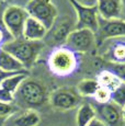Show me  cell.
Masks as SVG:
<instances>
[{"label": "cell", "instance_id": "cell-1", "mask_svg": "<svg viewBox=\"0 0 125 126\" xmlns=\"http://www.w3.org/2000/svg\"><path fill=\"white\" fill-rule=\"evenodd\" d=\"M47 100L45 87L37 80L26 78L20 84L14 93V104L24 108L25 110H34L37 106L43 105Z\"/></svg>", "mask_w": 125, "mask_h": 126}, {"label": "cell", "instance_id": "cell-2", "mask_svg": "<svg viewBox=\"0 0 125 126\" xmlns=\"http://www.w3.org/2000/svg\"><path fill=\"white\" fill-rule=\"evenodd\" d=\"M43 48L42 42H30L24 38H18L6 42L1 46V49L6 50L23 65L28 70L36 60L37 55Z\"/></svg>", "mask_w": 125, "mask_h": 126}, {"label": "cell", "instance_id": "cell-3", "mask_svg": "<svg viewBox=\"0 0 125 126\" xmlns=\"http://www.w3.org/2000/svg\"><path fill=\"white\" fill-rule=\"evenodd\" d=\"M24 9L29 16L41 22L47 31L54 26L57 19V9L52 0H29Z\"/></svg>", "mask_w": 125, "mask_h": 126}, {"label": "cell", "instance_id": "cell-4", "mask_svg": "<svg viewBox=\"0 0 125 126\" xmlns=\"http://www.w3.org/2000/svg\"><path fill=\"white\" fill-rule=\"evenodd\" d=\"M28 18V12L20 6H10L4 10L2 16L3 24L13 40L23 38V29Z\"/></svg>", "mask_w": 125, "mask_h": 126}, {"label": "cell", "instance_id": "cell-5", "mask_svg": "<svg viewBox=\"0 0 125 126\" xmlns=\"http://www.w3.org/2000/svg\"><path fill=\"white\" fill-rule=\"evenodd\" d=\"M97 38L95 33L87 29H75L69 33L66 40V44L70 49L79 53H87L91 52L94 48Z\"/></svg>", "mask_w": 125, "mask_h": 126}, {"label": "cell", "instance_id": "cell-6", "mask_svg": "<svg viewBox=\"0 0 125 126\" xmlns=\"http://www.w3.org/2000/svg\"><path fill=\"white\" fill-rule=\"evenodd\" d=\"M77 14L76 29H87L97 33L99 28V13L97 7H85L79 4L75 0H69Z\"/></svg>", "mask_w": 125, "mask_h": 126}, {"label": "cell", "instance_id": "cell-7", "mask_svg": "<svg viewBox=\"0 0 125 126\" xmlns=\"http://www.w3.org/2000/svg\"><path fill=\"white\" fill-rule=\"evenodd\" d=\"M50 69L57 75H68L76 66L75 55L66 48L56 49L49 58Z\"/></svg>", "mask_w": 125, "mask_h": 126}, {"label": "cell", "instance_id": "cell-8", "mask_svg": "<svg viewBox=\"0 0 125 126\" xmlns=\"http://www.w3.org/2000/svg\"><path fill=\"white\" fill-rule=\"evenodd\" d=\"M116 37H125V20L123 19L104 20L99 16V28L95 33V38L101 42Z\"/></svg>", "mask_w": 125, "mask_h": 126}, {"label": "cell", "instance_id": "cell-9", "mask_svg": "<svg viewBox=\"0 0 125 126\" xmlns=\"http://www.w3.org/2000/svg\"><path fill=\"white\" fill-rule=\"evenodd\" d=\"M49 101L53 108H55L56 110L68 111L73 110L78 105L80 98L77 91L70 89H58L52 93Z\"/></svg>", "mask_w": 125, "mask_h": 126}, {"label": "cell", "instance_id": "cell-10", "mask_svg": "<svg viewBox=\"0 0 125 126\" xmlns=\"http://www.w3.org/2000/svg\"><path fill=\"white\" fill-rule=\"evenodd\" d=\"M92 105L97 113V117L100 118L107 126H116L122 121V109L111 101Z\"/></svg>", "mask_w": 125, "mask_h": 126}, {"label": "cell", "instance_id": "cell-11", "mask_svg": "<svg viewBox=\"0 0 125 126\" xmlns=\"http://www.w3.org/2000/svg\"><path fill=\"white\" fill-rule=\"evenodd\" d=\"M97 9L99 16L104 20L123 18V4L121 0H98Z\"/></svg>", "mask_w": 125, "mask_h": 126}, {"label": "cell", "instance_id": "cell-12", "mask_svg": "<svg viewBox=\"0 0 125 126\" xmlns=\"http://www.w3.org/2000/svg\"><path fill=\"white\" fill-rule=\"evenodd\" d=\"M48 31L41 22L29 16L23 29V38L30 42H41L47 35Z\"/></svg>", "mask_w": 125, "mask_h": 126}, {"label": "cell", "instance_id": "cell-13", "mask_svg": "<svg viewBox=\"0 0 125 126\" xmlns=\"http://www.w3.org/2000/svg\"><path fill=\"white\" fill-rule=\"evenodd\" d=\"M0 69L11 72L28 71L20 62H18L12 55H10L1 48H0Z\"/></svg>", "mask_w": 125, "mask_h": 126}, {"label": "cell", "instance_id": "cell-14", "mask_svg": "<svg viewBox=\"0 0 125 126\" xmlns=\"http://www.w3.org/2000/svg\"><path fill=\"white\" fill-rule=\"evenodd\" d=\"M41 122V116L35 110H25L21 114L14 116L13 126H37Z\"/></svg>", "mask_w": 125, "mask_h": 126}, {"label": "cell", "instance_id": "cell-15", "mask_svg": "<svg viewBox=\"0 0 125 126\" xmlns=\"http://www.w3.org/2000/svg\"><path fill=\"white\" fill-rule=\"evenodd\" d=\"M94 117H97V113L92 104L83 103L79 106L76 115L77 126H87Z\"/></svg>", "mask_w": 125, "mask_h": 126}, {"label": "cell", "instance_id": "cell-16", "mask_svg": "<svg viewBox=\"0 0 125 126\" xmlns=\"http://www.w3.org/2000/svg\"><path fill=\"white\" fill-rule=\"evenodd\" d=\"M28 77H29L28 71L16 74V75H14V76L9 77L8 79L2 81L1 83H0V88L4 89V90H7L8 92H10V93H12L14 95V93H16V90L19 89V87H20V84L22 83Z\"/></svg>", "mask_w": 125, "mask_h": 126}, {"label": "cell", "instance_id": "cell-17", "mask_svg": "<svg viewBox=\"0 0 125 126\" xmlns=\"http://www.w3.org/2000/svg\"><path fill=\"white\" fill-rule=\"evenodd\" d=\"M98 82H99L101 87H104V88L109 89L111 92L114 91L116 88H119L122 83V81L113 72L109 71V70H105V71L101 72Z\"/></svg>", "mask_w": 125, "mask_h": 126}, {"label": "cell", "instance_id": "cell-18", "mask_svg": "<svg viewBox=\"0 0 125 126\" xmlns=\"http://www.w3.org/2000/svg\"><path fill=\"white\" fill-rule=\"evenodd\" d=\"M100 87L99 82L93 79H85L77 84V93L81 96H93Z\"/></svg>", "mask_w": 125, "mask_h": 126}, {"label": "cell", "instance_id": "cell-19", "mask_svg": "<svg viewBox=\"0 0 125 126\" xmlns=\"http://www.w3.org/2000/svg\"><path fill=\"white\" fill-rule=\"evenodd\" d=\"M70 23L69 22H62L53 30V40L55 43L66 42L69 33H70Z\"/></svg>", "mask_w": 125, "mask_h": 126}, {"label": "cell", "instance_id": "cell-20", "mask_svg": "<svg viewBox=\"0 0 125 126\" xmlns=\"http://www.w3.org/2000/svg\"><path fill=\"white\" fill-rule=\"evenodd\" d=\"M111 102L116 104L121 109L125 105V83L122 82L119 88L111 92Z\"/></svg>", "mask_w": 125, "mask_h": 126}, {"label": "cell", "instance_id": "cell-21", "mask_svg": "<svg viewBox=\"0 0 125 126\" xmlns=\"http://www.w3.org/2000/svg\"><path fill=\"white\" fill-rule=\"evenodd\" d=\"M19 108L14 103L0 102V118H8L18 112Z\"/></svg>", "mask_w": 125, "mask_h": 126}, {"label": "cell", "instance_id": "cell-22", "mask_svg": "<svg viewBox=\"0 0 125 126\" xmlns=\"http://www.w3.org/2000/svg\"><path fill=\"white\" fill-rule=\"evenodd\" d=\"M93 98H94V100L97 103L110 102V101H111V91H110L109 89L104 88V87L100 86L99 88H98V90L95 91Z\"/></svg>", "mask_w": 125, "mask_h": 126}, {"label": "cell", "instance_id": "cell-23", "mask_svg": "<svg viewBox=\"0 0 125 126\" xmlns=\"http://www.w3.org/2000/svg\"><path fill=\"white\" fill-rule=\"evenodd\" d=\"M109 71L113 72L123 83H125V63L124 64H112Z\"/></svg>", "mask_w": 125, "mask_h": 126}, {"label": "cell", "instance_id": "cell-24", "mask_svg": "<svg viewBox=\"0 0 125 126\" xmlns=\"http://www.w3.org/2000/svg\"><path fill=\"white\" fill-rule=\"evenodd\" d=\"M0 102L3 103H14V95L4 89L0 88Z\"/></svg>", "mask_w": 125, "mask_h": 126}, {"label": "cell", "instance_id": "cell-25", "mask_svg": "<svg viewBox=\"0 0 125 126\" xmlns=\"http://www.w3.org/2000/svg\"><path fill=\"white\" fill-rule=\"evenodd\" d=\"M22 72H25V71H22ZM16 74H20V72H11V71H6V70L0 69V83H1L3 80L8 79L9 77H12Z\"/></svg>", "mask_w": 125, "mask_h": 126}, {"label": "cell", "instance_id": "cell-26", "mask_svg": "<svg viewBox=\"0 0 125 126\" xmlns=\"http://www.w3.org/2000/svg\"><path fill=\"white\" fill-rule=\"evenodd\" d=\"M75 1L85 7H97L98 0H75Z\"/></svg>", "mask_w": 125, "mask_h": 126}, {"label": "cell", "instance_id": "cell-27", "mask_svg": "<svg viewBox=\"0 0 125 126\" xmlns=\"http://www.w3.org/2000/svg\"><path fill=\"white\" fill-rule=\"evenodd\" d=\"M87 126H107L104 124V123L102 122V121L100 120V118H98V117H94L92 121H91L90 123L87 125Z\"/></svg>", "mask_w": 125, "mask_h": 126}, {"label": "cell", "instance_id": "cell-28", "mask_svg": "<svg viewBox=\"0 0 125 126\" xmlns=\"http://www.w3.org/2000/svg\"><path fill=\"white\" fill-rule=\"evenodd\" d=\"M122 120L125 122V105L122 108Z\"/></svg>", "mask_w": 125, "mask_h": 126}, {"label": "cell", "instance_id": "cell-29", "mask_svg": "<svg viewBox=\"0 0 125 126\" xmlns=\"http://www.w3.org/2000/svg\"><path fill=\"white\" fill-rule=\"evenodd\" d=\"M3 40V33H2V31H0V42Z\"/></svg>", "mask_w": 125, "mask_h": 126}]
</instances>
